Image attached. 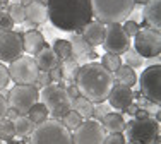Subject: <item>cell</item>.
Here are the masks:
<instances>
[{"mask_svg":"<svg viewBox=\"0 0 161 144\" xmlns=\"http://www.w3.org/2000/svg\"><path fill=\"white\" fill-rule=\"evenodd\" d=\"M48 21L65 33H80L93 21L91 0H47Z\"/></svg>","mask_w":161,"mask_h":144,"instance_id":"6da1fadb","label":"cell"},{"mask_svg":"<svg viewBox=\"0 0 161 144\" xmlns=\"http://www.w3.org/2000/svg\"><path fill=\"white\" fill-rule=\"evenodd\" d=\"M74 84L77 86L79 94L89 100L91 103H103L106 101L112 91L115 79L110 70H106L99 62H87L79 67Z\"/></svg>","mask_w":161,"mask_h":144,"instance_id":"7a4b0ae2","label":"cell"},{"mask_svg":"<svg viewBox=\"0 0 161 144\" xmlns=\"http://www.w3.org/2000/svg\"><path fill=\"white\" fill-rule=\"evenodd\" d=\"M93 17L101 24H122L136 9L134 0H91Z\"/></svg>","mask_w":161,"mask_h":144,"instance_id":"3957f363","label":"cell"},{"mask_svg":"<svg viewBox=\"0 0 161 144\" xmlns=\"http://www.w3.org/2000/svg\"><path fill=\"white\" fill-rule=\"evenodd\" d=\"M29 144H72V134L60 120L47 119L34 125Z\"/></svg>","mask_w":161,"mask_h":144,"instance_id":"277c9868","label":"cell"},{"mask_svg":"<svg viewBox=\"0 0 161 144\" xmlns=\"http://www.w3.org/2000/svg\"><path fill=\"white\" fill-rule=\"evenodd\" d=\"M40 100L47 107L48 115L60 120L67 112L72 110V98L69 96L67 89L58 84H50L40 91Z\"/></svg>","mask_w":161,"mask_h":144,"instance_id":"5b68a950","label":"cell"},{"mask_svg":"<svg viewBox=\"0 0 161 144\" xmlns=\"http://www.w3.org/2000/svg\"><path fill=\"white\" fill-rule=\"evenodd\" d=\"M125 136L129 142L134 144H151L154 137L159 134V124L154 119H132L129 124H125Z\"/></svg>","mask_w":161,"mask_h":144,"instance_id":"8992f818","label":"cell"},{"mask_svg":"<svg viewBox=\"0 0 161 144\" xmlns=\"http://www.w3.org/2000/svg\"><path fill=\"white\" fill-rule=\"evenodd\" d=\"M40 101V89L33 84H16L7 93V105L14 108L19 115H28L34 103Z\"/></svg>","mask_w":161,"mask_h":144,"instance_id":"52a82bcc","label":"cell"},{"mask_svg":"<svg viewBox=\"0 0 161 144\" xmlns=\"http://www.w3.org/2000/svg\"><path fill=\"white\" fill-rule=\"evenodd\" d=\"M137 82L141 86V94L144 98H147L149 101L159 105L161 101V65L159 64L146 67Z\"/></svg>","mask_w":161,"mask_h":144,"instance_id":"ba28073f","label":"cell"},{"mask_svg":"<svg viewBox=\"0 0 161 144\" xmlns=\"http://www.w3.org/2000/svg\"><path fill=\"white\" fill-rule=\"evenodd\" d=\"M7 69H9L10 81H14L16 84H34L40 74L34 58L29 55H21L14 62H10Z\"/></svg>","mask_w":161,"mask_h":144,"instance_id":"9c48e42d","label":"cell"},{"mask_svg":"<svg viewBox=\"0 0 161 144\" xmlns=\"http://www.w3.org/2000/svg\"><path fill=\"white\" fill-rule=\"evenodd\" d=\"M134 50L142 58H154L161 52V36L158 29L144 28L134 36Z\"/></svg>","mask_w":161,"mask_h":144,"instance_id":"30bf717a","label":"cell"},{"mask_svg":"<svg viewBox=\"0 0 161 144\" xmlns=\"http://www.w3.org/2000/svg\"><path fill=\"white\" fill-rule=\"evenodd\" d=\"M72 134V144H103L106 137V130L103 129L101 122L93 119L82 120Z\"/></svg>","mask_w":161,"mask_h":144,"instance_id":"8fae6325","label":"cell"},{"mask_svg":"<svg viewBox=\"0 0 161 144\" xmlns=\"http://www.w3.org/2000/svg\"><path fill=\"white\" fill-rule=\"evenodd\" d=\"M103 48L106 53L122 55L130 48V38L125 35L122 24H106L105 26V38H103Z\"/></svg>","mask_w":161,"mask_h":144,"instance_id":"7c38bea8","label":"cell"},{"mask_svg":"<svg viewBox=\"0 0 161 144\" xmlns=\"http://www.w3.org/2000/svg\"><path fill=\"white\" fill-rule=\"evenodd\" d=\"M24 53L22 45V33L19 31H0V60L2 62H14Z\"/></svg>","mask_w":161,"mask_h":144,"instance_id":"4fadbf2b","label":"cell"},{"mask_svg":"<svg viewBox=\"0 0 161 144\" xmlns=\"http://www.w3.org/2000/svg\"><path fill=\"white\" fill-rule=\"evenodd\" d=\"M70 48H72V58L82 65V64H87V62H94L98 58V53L94 52L93 47L84 41V38L80 36V33H75L74 36L70 38Z\"/></svg>","mask_w":161,"mask_h":144,"instance_id":"5bb4252c","label":"cell"},{"mask_svg":"<svg viewBox=\"0 0 161 144\" xmlns=\"http://www.w3.org/2000/svg\"><path fill=\"white\" fill-rule=\"evenodd\" d=\"M108 105L112 108H115L117 112H125V108L130 103H134V91L129 86H122V84H113L112 91L108 94Z\"/></svg>","mask_w":161,"mask_h":144,"instance_id":"9a60e30c","label":"cell"},{"mask_svg":"<svg viewBox=\"0 0 161 144\" xmlns=\"http://www.w3.org/2000/svg\"><path fill=\"white\" fill-rule=\"evenodd\" d=\"M24 14H26V21L28 26H40L45 24L48 21V12H47V5L41 3L40 0H33L24 7Z\"/></svg>","mask_w":161,"mask_h":144,"instance_id":"2e32d148","label":"cell"},{"mask_svg":"<svg viewBox=\"0 0 161 144\" xmlns=\"http://www.w3.org/2000/svg\"><path fill=\"white\" fill-rule=\"evenodd\" d=\"M80 36L84 38V41L89 47H93V48L99 47L103 43V38H105V24H101L98 21L87 22L82 28V31H80Z\"/></svg>","mask_w":161,"mask_h":144,"instance_id":"e0dca14e","label":"cell"},{"mask_svg":"<svg viewBox=\"0 0 161 144\" xmlns=\"http://www.w3.org/2000/svg\"><path fill=\"white\" fill-rule=\"evenodd\" d=\"M142 17L147 28L158 29L161 26V0H147L142 9Z\"/></svg>","mask_w":161,"mask_h":144,"instance_id":"ac0fdd59","label":"cell"},{"mask_svg":"<svg viewBox=\"0 0 161 144\" xmlns=\"http://www.w3.org/2000/svg\"><path fill=\"white\" fill-rule=\"evenodd\" d=\"M22 45H24V52L31 55H36L40 50L47 47V40L36 29H29V31L22 33Z\"/></svg>","mask_w":161,"mask_h":144,"instance_id":"d6986e66","label":"cell"},{"mask_svg":"<svg viewBox=\"0 0 161 144\" xmlns=\"http://www.w3.org/2000/svg\"><path fill=\"white\" fill-rule=\"evenodd\" d=\"M33 58H34V62H36L38 70H41V72H50L53 67H57L60 64V60L57 58L55 52H53L52 47H48V45L43 50L38 52L36 55H33Z\"/></svg>","mask_w":161,"mask_h":144,"instance_id":"ffe728a7","label":"cell"},{"mask_svg":"<svg viewBox=\"0 0 161 144\" xmlns=\"http://www.w3.org/2000/svg\"><path fill=\"white\" fill-rule=\"evenodd\" d=\"M125 119L120 112H110L101 119V125L106 130V134H118L125 129Z\"/></svg>","mask_w":161,"mask_h":144,"instance_id":"44dd1931","label":"cell"},{"mask_svg":"<svg viewBox=\"0 0 161 144\" xmlns=\"http://www.w3.org/2000/svg\"><path fill=\"white\" fill-rule=\"evenodd\" d=\"M113 79L117 81V84L129 86V88L136 86V82H137L136 70H134L132 67H129V65H124V64H122V65L113 72Z\"/></svg>","mask_w":161,"mask_h":144,"instance_id":"7402d4cb","label":"cell"},{"mask_svg":"<svg viewBox=\"0 0 161 144\" xmlns=\"http://www.w3.org/2000/svg\"><path fill=\"white\" fill-rule=\"evenodd\" d=\"M72 110L77 112L82 120H87L93 117V110H94V103H91L89 100H86L84 96H77L72 100Z\"/></svg>","mask_w":161,"mask_h":144,"instance_id":"603a6c76","label":"cell"},{"mask_svg":"<svg viewBox=\"0 0 161 144\" xmlns=\"http://www.w3.org/2000/svg\"><path fill=\"white\" fill-rule=\"evenodd\" d=\"M79 64L74 58H67L64 62H60V70H62V81H67L69 84H74L75 75L79 72Z\"/></svg>","mask_w":161,"mask_h":144,"instance_id":"cb8c5ba5","label":"cell"},{"mask_svg":"<svg viewBox=\"0 0 161 144\" xmlns=\"http://www.w3.org/2000/svg\"><path fill=\"white\" fill-rule=\"evenodd\" d=\"M33 129H34V124L31 122V119L28 115H19L14 120V130H16V136H19V137H28V136H31Z\"/></svg>","mask_w":161,"mask_h":144,"instance_id":"d4e9b609","label":"cell"},{"mask_svg":"<svg viewBox=\"0 0 161 144\" xmlns=\"http://www.w3.org/2000/svg\"><path fill=\"white\" fill-rule=\"evenodd\" d=\"M52 50L55 52L57 58H58L60 62H64V60H67V58H72V48H70V41L69 40H60V38H57L52 45Z\"/></svg>","mask_w":161,"mask_h":144,"instance_id":"484cf974","label":"cell"},{"mask_svg":"<svg viewBox=\"0 0 161 144\" xmlns=\"http://www.w3.org/2000/svg\"><path fill=\"white\" fill-rule=\"evenodd\" d=\"M28 117L31 119V122L36 125V124H41V122H45V120L48 119V110H47V107H45L43 103H34L33 107H31V110L28 112Z\"/></svg>","mask_w":161,"mask_h":144,"instance_id":"4316f807","label":"cell"},{"mask_svg":"<svg viewBox=\"0 0 161 144\" xmlns=\"http://www.w3.org/2000/svg\"><path fill=\"white\" fill-rule=\"evenodd\" d=\"M7 14L10 16V19L14 21V24H21L26 21V14H24V5L21 2H12L7 7Z\"/></svg>","mask_w":161,"mask_h":144,"instance_id":"83f0119b","label":"cell"},{"mask_svg":"<svg viewBox=\"0 0 161 144\" xmlns=\"http://www.w3.org/2000/svg\"><path fill=\"white\" fill-rule=\"evenodd\" d=\"M16 137V130H14V122L9 119L0 120V139L2 141H12Z\"/></svg>","mask_w":161,"mask_h":144,"instance_id":"f1b7e54d","label":"cell"},{"mask_svg":"<svg viewBox=\"0 0 161 144\" xmlns=\"http://www.w3.org/2000/svg\"><path fill=\"white\" fill-rule=\"evenodd\" d=\"M60 122H62V125H64L65 129H69V130L72 132L80 122H82V117H80L77 112L70 110V112H67V113L62 117V119H60Z\"/></svg>","mask_w":161,"mask_h":144,"instance_id":"f546056e","label":"cell"},{"mask_svg":"<svg viewBox=\"0 0 161 144\" xmlns=\"http://www.w3.org/2000/svg\"><path fill=\"white\" fill-rule=\"evenodd\" d=\"M101 64L103 67H105L106 70H110L113 74L115 70L118 69V67L122 65V58H120V55H115V53H105L101 57Z\"/></svg>","mask_w":161,"mask_h":144,"instance_id":"4dcf8cb0","label":"cell"},{"mask_svg":"<svg viewBox=\"0 0 161 144\" xmlns=\"http://www.w3.org/2000/svg\"><path fill=\"white\" fill-rule=\"evenodd\" d=\"M125 65H129V67H132V69H137V67H142V64H144V58L141 57L139 53H137L136 50H134L132 47L129 48L127 52H125Z\"/></svg>","mask_w":161,"mask_h":144,"instance_id":"1f68e13d","label":"cell"},{"mask_svg":"<svg viewBox=\"0 0 161 144\" xmlns=\"http://www.w3.org/2000/svg\"><path fill=\"white\" fill-rule=\"evenodd\" d=\"M110 108H112V107H110V105H105V101H103V103H94V110H93V117H91V119L101 122L103 117H105L106 113L112 112Z\"/></svg>","mask_w":161,"mask_h":144,"instance_id":"d6a6232c","label":"cell"},{"mask_svg":"<svg viewBox=\"0 0 161 144\" xmlns=\"http://www.w3.org/2000/svg\"><path fill=\"white\" fill-rule=\"evenodd\" d=\"M122 28H124L125 35H127L129 38H132V36H136L137 33H139L141 26L137 24L136 21H132V19H127V21H124V24H122Z\"/></svg>","mask_w":161,"mask_h":144,"instance_id":"836d02e7","label":"cell"},{"mask_svg":"<svg viewBox=\"0 0 161 144\" xmlns=\"http://www.w3.org/2000/svg\"><path fill=\"white\" fill-rule=\"evenodd\" d=\"M50 84H53L52 82V79H50V74L48 72H41L40 70V74H38V77H36V81H34V88L36 89H43V88H47V86Z\"/></svg>","mask_w":161,"mask_h":144,"instance_id":"e575fe53","label":"cell"},{"mask_svg":"<svg viewBox=\"0 0 161 144\" xmlns=\"http://www.w3.org/2000/svg\"><path fill=\"white\" fill-rule=\"evenodd\" d=\"M12 28H14V21L7 12H2V16H0V31H12Z\"/></svg>","mask_w":161,"mask_h":144,"instance_id":"d590c367","label":"cell"},{"mask_svg":"<svg viewBox=\"0 0 161 144\" xmlns=\"http://www.w3.org/2000/svg\"><path fill=\"white\" fill-rule=\"evenodd\" d=\"M125 136L122 134V132H118V134H106L105 141L103 144H125Z\"/></svg>","mask_w":161,"mask_h":144,"instance_id":"8d00e7d4","label":"cell"},{"mask_svg":"<svg viewBox=\"0 0 161 144\" xmlns=\"http://www.w3.org/2000/svg\"><path fill=\"white\" fill-rule=\"evenodd\" d=\"M10 82V75H9V69L0 62V89H5L7 84Z\"/></svg>","mask_w":161,"mask_h":144,"instance_id":"74e56055","label":"cell"},{"mask_svg":"<svg viewBox=\"0 0 161 144\" xmlns=\"http://www.w3.org/2000/svg\"><path fill=\"white\" fill-rule=\"evenodd\" d=\"M50 74V79H52V82H58V81H62V70H60V64L57 67H53L52 70L48 72Z\"/></svg>","mask_w":161,"mask_h":144,"instance_id":"f35d334b","label":"cell"},{"mask_svg":"<svg viewBox=\"0 0 161 144\" xmlns=\"http://www.w3.org/2000/svg\"><path fill=\"white\" fill-rule=\"evenodd\" d=\"M7 108H9V105H7V98L0 94V120L5 119V112H7Z\"/></svg>","mask_w":161,"mask_h":144,"instance_id":"ab89813d","label":"cell"},{"mask_svg":"<svg viewBox=\"0 0 161 144\" xmlns=\"http://www.w3.org/2000/svg\"><path fill=\"white\" fill-rule=\"evenodd\" d=\"M65 89H67L69 96H70L72 100H74V98H77V96H80V94H79V89H77V86H75V84H69Z\"/></svg>","mask_w":161,"mask_h":144,"instance_id":"60d3db41","label":"cell"},{"mask_svg":"<svg viewBox=\"0 0 161 144\" xmlns=\"http://www.w3.org/2000/svg\"><path fill=\"white\" fill-rule=\"evenodd\" d=\"M17 117H19V113H17L14 108H10V107L7 108V112H5V119H9V120H12V122H14V120H16Z\"/></svg>","mask_w":161,"mask_h":144,"instance_id":"b9f144b4","label":"cell"},{"mask_svg":"<svg viewBox=\"0 0 161 144\" xmlns=\"http://www.w3.org/2000/svg\"><path fill=\"white\" fill-rule=\"evenodd\" d=\"M147 117H149V113L147 112H146V110H142V108H139V110H137V112H136V115H134V119H147Z\"/></svg>","mask_w":161,"mask_h":144,"instance_id":"7bdbcfd3","label":"cell"},{"mask_svg":"<svg viewBox=\"0 0 161 144\" xmlns=\"http://www.w3.org/2000/svg\"><path fill=\"white\" fill-rule=\"evenodd\" d=\"M139 110V107H137L136 103H130L127 108H125V113H129V115H136V112Z\"/></svg>","mask_w":161,"mask_h":144,"instance_id":"ee69618b","label":"cell"},{"mask_svg":"<svg viewBox=\"0 0 161 144\" xmlns=\"http://www.w3.org/2000/svg\"><path fill=\"white\" fill-rule=\"evenodd\" d=\"M5 144H26L24 141H16V139H12V141H7Z\"/></svg>","mask_w":161,"mask_h":144,"instance_id":"f6af8a7d","label":"cell"},{"mask_svg":"<svg viewBox=\"0 0 161 144\" xmlns=\"http://www.w3.org/2000/svg\"><path fill=\"white\" fill-rule=\"evenodd\" d=\"M151 144H161V136H159V134L156 136V137H154V141H153Z\"/></svg>","mask_w":161,"mask_h":144,"instance_id":"bcb514c9","label":"cell"},{"mask_svg":"<svg viewBox=\"0 0 161 144\" xmlns=\"http://www.w3.org/2000/svg\"><path fill=\"white\" fill-rule=\"evenodd\" d=\"M146 2H147V0H134V3H141V5H144Z\"/></svg>","mask_w":161,"mask_h":144,"instance_id":"7dc6e473","label":"cell"},{"mask_svg":"<svg viewBox=\"0 0 161 144\" xmlns=\"http://www.w3.org/2000/svg\"><path fill=\"white\" fill-rule=\"evenodd\" d=\"M31 2H33V0H31ZM40 2H41V3H45V5H47V0H40Z\"/></svg>","mask_w":161,"mask_h":144,"instance_id":"c3c4849f","label":"cell"},{"mask_svg":"<svg viewBox=\"0 0 161 144\" xmlns=\"http://www.w3.org/2000/svg\"><path fill=\"white\" fill-rule=\"evenodd\" d=\"M0 16H2V5H0Z\"/></svg>","mask_w":161,"mask_h":144,"instance_id":"681fc988","label":"cell"},{"mask_svg":"<svg viewBox=\"0 0 161 144\" xmlns=\"http://www.w3.org/2000/svg\"><path fill=\"white\" fill-rule=\"evenodd\" d=\"M125 144H134V142H125Z\"/></svg>","mask_w":161,"mask_h":144,"instance_id":"f907efd6","label":"cell"},{"mask_svg":"<svg viewBox=\"0 0 161 144\" xmlns=\"http://www.w3.org/2000/svg\"><path fill=\"white\" fill-rule=\"evenodd\" d=\"M12 2H19V0H12Z\"/></svg>","mask_w":161,"mask_h":144,"instance_id":"816d5d0a","label":"cell"}]
</instances>
